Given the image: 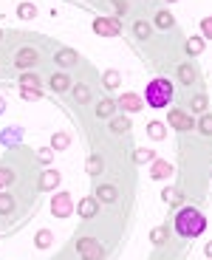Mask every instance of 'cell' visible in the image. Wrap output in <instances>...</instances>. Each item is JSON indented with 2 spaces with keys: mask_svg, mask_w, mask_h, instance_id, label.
Here are the masks:
<instances>
[{
  "mask_svg": "<svg viewBox=\"0 0 212 260\" xmlns=\"http://www.w3.org/2000/svg\"><path fill=\"white\" fill-rule=\"evenodd\" d=\"M173 226H175V232H178L181 238H198V235H204V229H206V218L195 207H181L178 212H175Z\"/></svg>",
  "mask_w": 212,
  "mask_h": 260,
  "instance_id": "6da1fadb",
  "label": "cell"
},
{
  "mask_svg": "<svg viewBox=\"0 0 212 260\" xmlns=\"http://www.w3.org/2000/svg\"><path fill=\"white\" fill-rule=\"evenodd\" d=\"M144 102L150 105V108H167L170 102H173V82L164 77L153 79V82L147 85V91H144Z\"/></svg>",
  "mask_w": 212,
  "mask_h": 260,
  "instance_id": "7a4b0ae2",
  "label": "cell"
},
{
  "mask_svg": "<svg viewBox=\"0 0 212 260\" xmlns=\"http://www.w3.org/2000/svg\"><path fill=\"white\" fill-rule=\"evenodd\" d=\"M77 252L82 260H102L105 257V249L97 238H79L77 241Z\"/></svg>",
  "mask_w": 212,
  "mask_h": 260,
  "instance_id": "3957f363",
  "label": "cell"
},
{
  "mask_svg": "<svg viewBox=\"0 0 212 260\" xmlns=\"http://www.w3.org/2000/svg\"><path fill=\"white\" fill-rule=\"evenodd\" d=\"M94 34L97 37H119L122 23H119V17H94Z\"/></svg>",
  "mask_w": 212,
  "mask_h": 260,
  "instance_id": "277c9868",
  "label": "cell"
},
{
  "mask_svg": "<svg viewBox=\"0 0 212 260\" xmlns=\"http://www.w3.org/2000/svg\"><path fill=\"white\" fill-rule=\"evenodd\" d=\"M74 212V201H71L68 192H54L51 198V215L54 218H68Z\"/></svg>",
  "mask_w": 212,
  "mask_h": 260,
  "instance_id": "5b68a950",
  "label": "cell"
},
{
  "mask_svg": "<svg viewBox=\"0 0 212 260\" xmlns=\"http://www.w3.org/2000/svg\"><path fill=\"white\" fill-rule=\"evenodd\" d=\"M37 62H40V54H37V48H28V46H23V48H17V54H14V65H17L20 71H28V68H34Z\"/></svg>",
  "mask_w": 212,
  "mask_h": 260,
  "instance_id": "8992f818",
  "label": "cell"
},
{
  "mask_svg": "<svg viewBox=\"0 0 212 260\" xmlns=\"http://www.w3.org/2000/svg\"><path fill=\"white\" fill-rule=\"evenodd\" d=\"M167 122H170V127L178 130V133H184V130H193V127H195V124H193V116H190V113H184V111H178V108H170Z\"/></svg>",
  "mask_w": 212,
  "mask_h": 260,
  "instance_id": "52a82bcc",
  "label": "cell"
},
{
  "mask_svg": "<svg viewBox=\"0 0 212 260\" xmlns=\"http://www.w3.org/2000/svg\"><path fill=\"white\" fill-rule=\"evenodd\" d=\"M173 176V164L164 161V158H153L150 161V178L153 181H167V178Z\"/></svg>",
  "mask_w": 212,
  "mask_h": 260,
  "instance_id": "ba28073f",
  "label": "cell"
},
{
  "mask_svg": "<svg viewBox=\"0 0 212 260\" xmlns=\"http://www.w3.org/2000/svg\"><path fill=\"white\" fill-rule=\"evenodd\" d=\"M59 181H63V176H59L57 170H45L43 176H40L37 187L43 189V192H51V189H57V187H59Z\"/></svg>",
  "mask_w": 212,
  "mask_h": 260,
  "instance_id": "9c48e42d",
  "label": "cell"
},
{
  "mask_svg": "<svg viewBox=\"0 0 212 260\" xmlns=\"http://www.w3.org/2000/svg\"><path fill=\"white\" fill-rule=\"evenodd\" d=\"M77 212H79V218H82V221H90V218H94V215L99 212V201H97V195H94V198H82V201H79V207H77Z\"/></svg>",
  "mask_w": 212,
  "mask_h": 260,
  "instance_id": "30bf717a",
  "label": "cell"
},
{
  "mask_svg": "<svg viewBox=\"0 0 212 260\" xmlns=\"http://www.w3.org/2000/svg\"><path fill=\"white\" fill-rule=\"evenodd\" d=\"M54 62H57L59 68H74V65L79 62V54L74 51V48H59V51L54 54Z\"/></svg>",
  "mask_w": 212,
  "mask_h": 260,
  "instance_id": "8fae6325",
  "label": "cell"
},
{
  "mask_svg": "<svg viewBox=\"0 0 212 260\" xmlns=\"http://www.w3.org/2000/svg\"><path fill=\"white\" fill-rule=\"evenodd\" d=\"M116 108H122L125 113H139L141 111V99L136 93H122V96L116 99Z\"/></svg>",
  "mask_w": 212,
  "mask_h": 260,
  "instance_id": "7c38bea8",
  "label": "cell"
},
{
  "mask_svg": "<svg viewBox=\"0 0 212 260\" xmlns=\"http://www.w3.org/2000/svg\"><path fill=\"white\" fill-rule=\"evenodd\" d=\"M97 201L99 204H110V207H113V204L119 201V189H116L113 184H102V187L97 189Z\"/></svg>",
  "mask_w": 212,
  "mask_h": 260,
  "instance_id": "4fadbf2b",
  "label": "cell"
},
{
  "mask_svg": "<svg viewBox=\"0 0 212 260\" xmlns=\"http://www.w3.org/2000/svg\"><path fill=\"white\" fill-rule=\"evenodd\" d=\"M48 85H51V91L54 93H65L71 88V79H68V74H63V71H57V74H51V79H48Z\"/></svg>",
  "mask_w": 212,
  "mask_h": 260,
  "instance_id": "5bb4252c",
  "label": "cell"
},
{
  "mask_svg": "<svg viewBox=\"0 0 212 260\" xmlns=\"http://www.w3.org/2000/svg\"><path fill=\"white\" fill-rule=\"evenodd\" d=\"M195 77H198V74H195V65H193V62H181V65H178V79H181V85H193Z\"/></svg>",
  "mask_w": 212,
  "mask_h": 260,
  "instance_id": "9a60e30c",
  "label": "cell"
},
{
  "mask_svg": "<svg viewBox=\"0 0 212 260\" xmlns=\"http://www.w3.org/2000/svg\"><path fill=\"white\" fill-rule=\"evenodd\" d=\"M204 46H206V40L204 37H187V54L190 57H198V54H204Z\"/></svg>",
  "mask_w": 212,
  "mask_h": 260,
  "instance_id": "2e32d148",
  "label": "cell"
},
{
  "mask_svg": "<svg viewBox=\"0 0 212 260\" xmlns=\"http://www.w3.org/2000/svg\"><path fill=\"white\" fill-rule=\"evenodd\" d=\"M17 142H23V130L20 127H6L0 133V144H17Z\"/></svg>",
  "mask_w": 212,
  "mask_h": 260,
  "instance_id": "e0dca14e",
  "label": "cell"
},
{
  "mask_svg": "<svg viewBox=\"0 0 212 260\" xmlns=\"http://www.w3.org/2000/svg\"><path fill=\"white\" fill-rule=\"evenodd\" d=\"M102 85H105V91H116V88L122 85V74L119 71H105L102 74Z\"/></svg>",
  "mask_w": 212,
  "mask_h": 260,
  "instance_id": "ac0fdd59",
  "label": "cell"
},
{
  "mask_svg": "<svg viewBox=\"0 0 212 260\" xmlns=\"http://www.w3.org/2000/svg\"><path fill=\"white\" fill-rule=\"evenodd\" d=\"M71 93H74V99H77L79 105H88L90 102V88H88V85H82V82L71 85Z\"/></svg>",
  "mask_w": 212,
  "mask_h": 260,
  "instance_id": "d6986e66",
  "label": "cell"
},
{
  "mask_svg": "<svg viewBox=\"0 0 212 260\" xmlns=\"http://www.w3.org/2000/svg\"><path fill=\"white\" fill-rule=\"evenodd\" d=\"M113 111H116V102H113V99H102V102L94 108V113H97L99 119H110V116H113Z\"/></svg>",
  "mask_w": 212,
  "mask_h": 260,
  "instance_id": "ffe728a7",
  "label": "cell"
},
{
  "mask_svg": "<svg viewBox=\"0 0 212 260\" xmlns=\"http://www.w3.org/2000/svg\"><path fill=\"white\" fill-rule=\"evenodd\" d=\"M108 130H110V133H128V130H130V119L128 116H110Z\"/></svg>",
  "mask_w": 212,
  "mask_h": 260,
  "instance_id": "44dd1931",
  "label": "cell"
},
{
  "mask_svg": "<svg viewBox=\"0 0 212 260\" xmlns=\"http://www.w3.org/2000/svg\"><path fill=\"white\" fill-rule=\"evenodd\" d=\"M71 144V136H68V130H57L51 136V150H68Z\"/></svg>",
  "mask_w": 212,
  "mask_h": 260,
  "instance_id": "7402d4cb",
  "label": "cell"
},
{
  "mask_svg": "<svg viewBox=\"0 0 212 260\" xmlns=\"http://www.w3.org/2000/svg\"><path fill=\"white\" fill-rule=\"evenodd\" d=\"M167 238H170L167 226H153V229H150V243H156V246H164Z\"/></svg>",
  "mask_w": 212,
  "mask_h": 260,
  "instance_id": "603a6c76",
  "label": "cell"
},
{
  "mask_svg": "<svg viewBox=\"0 0 212 260\" xmlns=\"http://www.w3.org/2000/svg\"><path fill=\"white\" fill-rule=\"evenodd\" d=\"M147 136L153 139V142H161V139H167V127L161 122H150L147 124Z\"/></svg>",
  "mask_w": 212,
  "mask_h": 260,
  "instance_id": "cb8c5ba5",
  "label": "cell"
},
{
  "mask_svg": "<svg viewBox=\"0 0 212 260\" xmlns=\"http://www.w3.org/2000/svg\"><path fill=\"white\" fill-rule=\"evenodd\" d=\"M51 243H54V235L48 232V229H40V232L34 235V246L37 249H48Z\"/></svg>",
  "mask_w": 212,
  "mask_h": 260,
  "instance_id": "d4e9b609",
  "label": "cell"
},
{
  "mask_svg": "<svg viewBox=\"0 0 212 260\" xmlns=\"http://www.w3.org/2000/svg\"><path fill=\"white\" fill-rule=\"evenodd\" d=\"M173 26H175V17L170 12H164V9L156 12V28H173Z\"/></svg>",
  "mask_w": 212,
  "mask_h": 260,
  "instance_id": "484cf974",
  "label": "cell"
},
{
  "mask_svg": "<svg viewBox=\"0 0 212 260\" xmlns=\"http://www.w3.org/2000/svg\"><path fill=\"white\" fill-rule=\"evenodd\" d=\"M40 85H43V79H40L37 74H32V71L20 74V88H40Z\"/></svg>",
  "mask_w": 212,
  "mask_h": 260,
  "instance_id": "4316f807",
  "label": "cell"
},
{
  "mask_svg": "<svg viewBox=\"0 0 212 260\" xmlns=\"http://www.w3.org/2000/svg\"><path fill=\"white\" fill-rule=\"evenodd\" d=\"M17 17L20 20H34V17H37V6L28 3V0H26V3H20V6H17Z\"/></svg>",
  "mask_w": 212,
  "mask_h": 260,
  "instance_id": "83f0119b",
  "label": "cell"
},
{
  "mask_svg": "<svg viewBox=\"0 0 212 260\" xmlns=\"http://www.w3.org/2000/svg\"><path fill=\"white\" fill-rule=\"evenodd\" d=\"M153 158H156V153H153L150 147H139V150L133 153V161H136V164H150Z\"/></svg>",
  "mask_w": 212,
  "mask_h": 260,
  "instance_id": "f1b7e54d",
  "label": "cell"
},
{
  "mask_svg": "<svg viewBox=\"0 0 212 260\" xmlns=\"http://www.w3.org/2000/svg\"><path fill=\"white\" fill-rule=\"evenodd\" d=\"M14 212V195L0 192V215H12Z\"/></svg>",
  "mask_w": 212,
  "mask_h": 260,
  "instance_id": "f546056e",
  "label": "cell"
},
{
  "mask_svg": "<svg viewBox=\"0 0 212 260\" xmlns=\"http://www.w3.org/2000/svg\"><path fill=\"white\" fill-rule=\"evenodd\" d=\"M150 31H153V28H150V23H144V20H136L133 23V34L139 40H150Z\"/></svg>",
  "mask_w": 212,
  "mask_h": 260,
  "instance_id": "4dcf8cb0",
  "label": "cell"
},
{
  "mask_svg": "<svg viewBox=\"0 0 212 260\" xmlns=\"http://www.w3.org/2000/svg\"><path fill=\"white\" fill-rule=\"evenodd\" d=\"M85 170H88V176H99V173H102V158H99V156H88Z\"/></svg>",
  "mask_w": 212,
  "mask_h": 260,
  "instance_id": "1f68e13d",
  "label": "cell"
},
{
  "mask_svg": "<svg viewBox=\"0 0 212 260\" xmlns=\"http://www.w3.org/2000/svg\"><path fill=\"white\" fill-rule=\"evenodd\" d=\"M43 96V88H20V99H26V102H37Z\"/></svg>",
  "mask_w": 212,
  "mask_h": 260,
  "instance_id": "d6a6232c",
  "label": "cell"
},
{
  "mask_svg": "<svg viewBox=\"0 0 212 260\" xmlns=\"http://www.w3.org/2000/svg\"><path fill=\"white\" fill-rule=\"evenodd\" d=\"M206 108H209V99H206V93L193 96V111H195V113H206Z\"/></svg>",
  "mask_w": 212,
  "mask_h": 260,
  "instance_id": "836d02e7",
  "label": "cell"
},
{
  "mask_svg": "<svg viewBox=\"0 0 212 260\" xmlns=\"http://www.w3.org/2000/svg\"><path fill=\"white\" fill-rule=\"evenodd\" d=\"M198 130L204 133V136H212V113H201V119H198Z\"/></svg>",
  "mask_w": 212,
  "mask_h": 260,
  "instance_id": "e575fe53",
  "label": "cell"
},
{
  "mask_svg": "<svg viewBox=\"0 0 212 260\" xmlns=\"http://www.w3.org/2000/svg\"><path fill=\"white\" fill-rule=\"evenodd\" d=\"M12 181H14V173H12L9 167H0V189H3V187H9Z\"/></svg>",
  "mask_w": 212,
  "mask_h": 260,
  "instance_id": "d590c367",
  "label": "cell"
},
{
  "mask_svg": "<svg viewBox=\"0 0 212 260\" xmlns=\"http://www.w3.org/2000/svg\"><path fill=\"white\" fill-rule=\"evenodd\" d=\"M201 37H204V40H212V17H204V20H201Z\"/></svg>",
  "mask_w": 212,
  "mask_h": 260,
  "instance_id": "8d00e7d4",
  "label": "cell"
},
{
  "mask_svg": "<svg viewBox=\"0 0 212 260\" xmlns=\"http://www.w3.org/2000/svg\"><path fill=\"white\" fill-rule=\"evenodd\" d=\"M161 198H164V201H167V204H173V207H175V204H178V189L167 187V189H164V192H161Z\"/></svg>",
  "mask_w": 212,
  "mask_h": 260,
  "instance_id": "74e56055",
  "label": "cell"
},
{
  "mask_svg": "<svg viewBox=\"0 0 212 260\" xmlns=\"http://www.w3.org/2000/svg\"><path fill=\"white\" fill-rule=\"evenodd\" d=\"M37 158H40V161H43V164H51L54 161V150H37Z\"/></svg>",
  "mask_w": 212,
  "mask_h": 260,
  "instance_id": "f35d334b",
  "label": "cell"
},
{
  "mask_svg": "<svg viewBox=\"0 0 212 260\" xmlns=\"http://www.w3.org/2000/svg\"><path fill=\"white\" fill-rule=\"evenodd\" d=\"M110 3H113V6H116V12H119V14H122L125 9H128V3H125V0H110Z\"/></svg>",
  "mask_w": 212,
  "mask_h": 260,
  "instance_id": "ab89813d",
  "label": "cell"
},
{
  "mask_svg": "<svg viewBox=\"0 0 212 260\" xmlns=\"http://www.w3.org/2000/svg\"><path fill=\"white\" fill-rule=\"evenodd\" d=\"M204 254H206V260H212V241L204 246Z\"/></svg>",
  "mask_w": 212,
  "mask_h": 260,
  "instance_id": "60d3db41",
  "label": "cell"
},
{
  "mask_svg": "<svg viewBox=\"0 0 212 260\" xmlns=\"http://www.w3.org/2000/svg\"><path fill=\"white\" fill-rule=\"evenodd\" d=\"M3 111H6V102H3V99H0V113H3Z\"/></svg>",
  "mask_w": 212,
  "mask_h": 260,
  "instance_id": "b9f144b4",
  "label": "cell"
},
{
  "mask_svg": "<svg viewBox=\"0 0 212 260\" xmlns=\"http://www.w3.org/2000/svg\"><path fill=\"white\" fill-rule=\"evenodd\" d=\"M167 3H178V0H167Z\"/></svg>",
  "mask_w": 212,
  "mask_h": 260,
  "instance_id": "7bdbcfd3",
  "label": "cell"
},
{
  "mask_svg": "<svg viewBox=\"0 0 212 260\" xmlns=\"http://www.w3.org/2000/svg\"><path fill=\"white\" fill-rule=\"evenodd\" d=\"M0 40H3V34H0Z\"/></svg>",
  "mask_w": 212,
  "mask_h": 260,
  "instance_id": "ee69618b",
  "label": "cell"
}]
</instances>
